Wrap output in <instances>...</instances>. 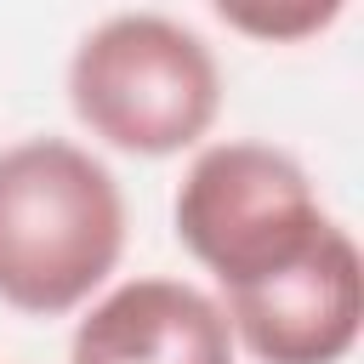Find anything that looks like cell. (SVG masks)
Listing matches in <instances>:
<instances>
[{
  "instance_id": "obj_1",
  "label": "cell",
  "mask_w": 364,
  "mask_h": 364,
  "mask_svg": "<svg viewBox=\"0 0 364 364\" xmlns=\"http://www.w3.org/2000/svg\"><path fill=\"white\" fill-rule=\"evenodd\" d=\"M125 250L114 171L68 136L0 148V301L34 318L74 313Z\"/></svg>"
},
{
  "instance_id": "obj_4",
  "label": "cell",
  "mask_w": 364,
  "mask_h": 364,
  "mask_svg": "<svg viewBox=\"0 0 364 364\" xmlns=\"http://www.w3.org/2000/svg\"><path fill=\"white\" fill-rule=\"evenodd\" d=\"M222 318L262 364H341L364 324V267L353 233L330 222L301 262L233 290Z\"/></svg>"
},
{
  "instance_id": "obj_5",
  "label": "cell",
  "mask_w": 364,
  "mask_h": 364,
  "mask_svg": "<svg viewBox=\"0 0 364 364\" xmlns=\"http://www.w3.org/2000/svg\"><path fill=\"white\" fill-rule=\"evenodd\" d=\"M68 364H233V330L182 279H125L74 324Z\"/></svg>"
},
{
  "instance_id": "obj_3",
  "label": "cell",
  "mask_w": 364,
  "mask_h": 364,
  "mask_svg": "<svg viewBox=\"0 0 364 364\" xmlns=\"http://www.w3.org/2000/svg\"><path fill=\"white\" fill-rule=\"evenodd\" d=\"M330 233L307 171L267 142H210L176 188V239L222 296L301 262Z\"/></svg>"
},
{
  "instance_id": "obj_6",
  "label": "cell",
  "mask_w": 364,
  "mask_h": 364,
  "mask_svg": "<svg viewBox=\"0 0 364 364\" xmlns=\"http://www.w3.org/2000/svg\"><path fill=\"white\" fill-rule=\"evenodd\" d=\"M222 11V23H233V28H245V34H262V40H296V34H313V28H324L341 6L336 0H324V6H290V11H256V6H216Z\"/></svg>"
},
{
  "instance_id": "obj_2",
  "label": "cell",
  "mask_w": 364,
  "mask_h": 364,
  "mask_svg": "<svg viewBox=\"0 0 364 364\" xmlns=\"http://www.w3.org/2000/svg\"><path fill=\"white\" fill-rule=\"evenodd\" d=\"M74 119L119 154H176L199 142L222 108V68L210 46L159 11L102 17L68 57Z\"/></svg>"
}]
</instances>
